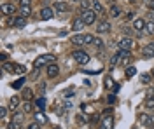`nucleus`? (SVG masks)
<instances>
[{
  "label": "nucleus",
  "instance_id": "f257e3e1",
  "mask_svg": "<svg viewBox=\"0 0 154 129\" xmlns=\"http://www.w3.org/2000/svg\"><path fill=\"white\" fill-rule=\"evenodd\" d=\"M56 61V56H53V54H44V56H38L37 60L33 61V68H40V66H48L51 63H54Z\"/></svg>",
  "mask_w": 154,
  "mask_h": 129
},
{
  "label": "nucleus",
  "instance_id": "f03ea898",
  "mask_svg": "<svg viewBox=\"0 0 154 129\" xmlns=\"http://www.w3.org/2000/svg\"><path fill=\"white\" fill-rule=\"evenodd\" d=\"M72 56H74V60H75L77 65H88V61H89V54H88L86 51H82V49L74 51Z\"/></svg>",
  "mask_w": 154,
  "mask_h": 129
},
{
  "label": "nucleus",
  "instance_id": "7ed1b4c3",
  "mask_svg": "<svg viewBox=\"0 0 154 129\" xmlns=\"http://www.w3.org/2000/svg\"><path fill=\"white\" fill-rule=\"evenodd\" d=\"M81 18H82V21H84L86 25H93L96 21V12L93 9H84L81 12Z\"/></svg>",
  "mask_w": 154,
  "mask_h": 129
},
{
  "label": "nucleus",
  "instance_id": "20e7f679",
  "mask_svg": "<svg viewBox=\"0 0 154 129\" xmlns=\"http://www.w3.org/2000/svg\"><path fill=\"white\" fill-rule=\"evenodd\" d=\"M138 122H140L144 128H152L154 126V115H151V113H140V115H138Z\"/></svg>",
  "mask_w": 154,
  "mask_h": 129
},
{
  "label": "nucleus",
  "instance_id": "39448f33",
  "mask_svg": "<svg viewBox=\"0 0 154 129\" xmlns=\"http://www.w3.org/2000/svg\"><path fill=\"white\" fill-rule=\"evenodd\" d=\"M0 10H2L4 16H12V14H16V7H14L12 4H9V2H4L2 7H0Z\"/></svg>",
  "mask_w": 154,
  "mask_h": 129
},
{
  "label": "nucleus",
  "instance_id": "423d86ee",
  "mask_svg": "<svg viewBox=\"0 0 154 129\" xmlns=\"http://www.w3.org/2000/svg\"><path fill=\"white\" fill-rule=\"evenodd\" d=\"M11 26H14V28H25L26 26V18H23V16L11 18Z\"/></svg>",
  "mask_w": 154,
  "mask_h": 129
},
{
  "label": "nucleus",
  "instance_id": "0eeeda50",
  "mask_svg": "<svg viewBox=\"0 0 154 129\" xmlns=\"http://www.w3.org/2000/svg\"><path fill=\"white\" fill-rule=\"evenodd\" d=\"M46 73H48L49 79H54V77H58V75H60V66H58L56 63H51V65H48Z\"/></svg>",
  "mask_w": 154,
  "mask_h": 129
},
{
  "label": "nucleus",
  "instance_id": "6e6552de",
  "mask_svg": "<svg viewBox=\"0 0 154 129\" xmlns=\"http://www.w3.org/2000/svg\"><path fill=\"white\" fill-rule=\"evenodd\" d=\"M117 45H119V49L131 51V47H133V40L130 39V37H125V39H121L119 42H117Z\"/></svg>",
  "mask_w": 154,
  "mask_h": 129
},
{
  "label": "nucleus",
  "instance_id": "1a4fd4ad",
  "mask_svg": "<svg viewBox=\"0 0 154 129\" xmlns=\"http://www.w3.org/2000/svg\"><path fill=\"white\" fill-rule=\"evenodd\" d=\"M112 128H114V119H112V115L102 117V122H100V129H112Z\"/></svg>",
  "mask_w": 154,
  "mask_h": 129
},
{
  "label": "nucleus",
  "instance_id": "9d476101",
  "mask_svg": "<svg viewBox=\"0 0 154 129\" xmlns=\"http://www.w3.org/2000/svg\"><path fill=\"white\" fill-rule=\"evenodd\" d=\"M53 16H54V9H53V7H44V9H40V19L42 21L51 19Z\"/></svg>",
  "mask_w": 154,
  "mask_h": 129
},
{
  "label": "nucleus",
  "instance_id": "9b49d317",
  "mask_svg": "<svg viewBox=\"0 0 154 129\" xmlns=\"http://www.w3.org/2000/svg\"><path fill=\"white\" fill-rule=\"evenodd\" d=\"M110 23L109 21H100L98 25H96V33H109L110 31Z\"/></svg>",
  "mask_w": 154,
  "mask_h": 129
},
{
  "label": "nucleus",
  "instance_id": "f8f14e48",
  "mask_svg": "<svg viewBox=\"0 0 154 129\" xmlns=\"http://www.w3.org/2000/svg\"><path fill=\"white\" fill-rule=\"evenodd\" d=\"M145 25H147V23H145L144 19H140V18H138V19H135L133 21V30H135V33H138V35H140L142 31H145Z\"/></svg>",
  "mask_w": 154,
  "mask_h": 129
},
{
  "label": "nucleus",
  "instance_id": "ddd939ff",
  "mask_svg": "<svg viewBox=\"0 0 154 129\" xmlns=\"http://www.w3.org/2000/svg\"><path fill=\"white\" fill-rule=\"evenodd\" d=\"M91 9L95 10L98 16H105V9H103V5H102L98 0H93V2H91Z\"/></svg>",
  "mask_w": 154,
  "mask_h": 129
},
{
  "label": "nucleus",
  "instance_id": "4468645a",
  "mask_svg": "<svg viewBox=\"0 0 154 129\" xmlns=\"http://www.w3.org/2000/svg\"><path fill=\"white\" fill-rule=\"evenodd\" d=\"M86 26V23L82 21V18H75L72 21V30L74 31H82V28Z\"/></svg>",
  "mask_w": 154,
  "mask_h": 129
},
{
  "label": "nucleus",
  "instance_id": "2eb2a0df",
  "mask_svg": "<svg viewBox=\"0 0 154 129\" xmlns=\"http://www.w3.org/2000/svg\"><path fill=\"white\" fill-rule=\"evenodd\" d=\"M54 10H58V12H67L68 10V4L65 2V0H58V2H54V7H53Z\"/></svg>",
  "mask_w": 154,
  "mask_h": 129
},
{
  "label": "nucleus",
  "instance_id": "dca6fc26",
  "mask_svg": "<svg viewBox=\"0 0 154 129\" xmlns=\"http://www.w3.org/2000/svg\"><path fill=\"white\" fill-rule=\"evenodd\" d=\"M109 14H110V18H119V16L123 14L121 5H116V4H112V7H110V10H109Z\"/></svg>",
  "mask_w": 154,
  "mask_h": 129
},
{
  "label": "nucleus",
  "instance_id": "f3484780",
  "mask_svg": "<svg viewBox=\"0 0 154 129\" xmlns=\"http://www.w3.org/2000/svg\"><path fill=\"white\" fill-rule=\"evenodd\" d=\"M144 56L145 58H152L154 56V42H149L144 47Z\"/></svg>",
  "mask_w": 154,
  "mask_h": 129
},
{
  "label": "nucleus",
  "instance_id": "a211bd4d",
  "mask_svg": "<svg viewBox=\"0 0 154 129\" xmlns=\"http://www.w3.org/2000/svg\"><path fill=\"white\" fill-rule=\"evenodd\" d=\"M70 42H72L74 45H84V35H82V33H77V35H74V37L70 39Z\"/></svg>",
  "mask_w": 154,
  "mask_h": 129
},
{
  "label": "nucleus",
  "instance_id": "6ab92c4d",
  "mask_svg": "<svg viewBox=\"0 0 154 129\" xmlns=\"http://www.w3.org/2000/svg\"><path fill=\"white\" fill-rule=\"evenodd\" d=\"M18 107H19V96H12V98L9 99V110L14 112Z\"/></svg>",
  "mask_w": 154,
  "mask_h": 129
},
{
  "label": "nucleus",
  "instance_id": "aec40b11",
  "mask_svg": "<svg viewBox=\"0 0 154 129\" xmlns=\"http://www.w3.org/2000/svg\"><path fill=\"white\" fill-rule=\"evenodd\" d=\"M144 107H145L147 110H154V96H145Z\"/></svg>",
  "mask_w": 154,
  "mask_h": 129
},
{
  "label": "nucleus",
  "instance_id": "412c9836",
  "mask_svg": "<svg viewBox=\"0 0 154 129\" xmlns=\"http://www.w3.org/2000/svg\"><path fill=\"white\" fill-rule=\"evenodd\" d=\"M21 98L25 99V101H32V98H33V91L30 89V87H25L23 89V96Z\"/></svg>",
  "mask_w": 154,
  "mask_h": 129
},
{
  "label": "nucleus",
  "instance_id": "4be33fe9",
  "mask_svg": "<svg viewBox=\"0 0 154 129\" xmlns=\"http://www.w3.org/2000/svg\"><path fill=\"white\" fill-rule=\"evenodd\" d=\"M30 14H32V7H30V5H23V7H19V16L28 18Z\"/></svg>",
  "mask_w": 154,
  "mask_h": 129
},
{
  "label": "nucleus",
  "instance_id": "5701e85b",
  "mask_svg": "<svg viewBox=\"0 0 154 129\" xmlns=\"http://www.w3.org/2000/svg\"><path fill=\"white\" fill-rule=\"evenodd\" d=\"M25 115H26L25 112H16V113H12V122H19V124H21L23 119H25Z\"/></svg>",
  "mask_w": 154,
  "mask_h": 129
},
{
  "label": "nucleus",
  "instance_id": "b1692460",
  "mask_svg": "<svg viewBox=\"0 0 154 129\" xmlns=\"http://www.w3.org/2000/svg\"><path fill=\"white\" fill-rule=\"evenodd\" d=\"M121 63V56H119V52H116L114 56L110 58V68H114V66H117Z\"/></svg>",
  "mask_w": 154,
  "mask_h": 129
},
{
  "label": "nucleus",
  "instance_id": "393cba45",
  "mask_svg": "<svg viewBox=\"0 0 154 129\" xmlns=\"http://www.w3.org/2000/svg\"><path fill=\"white\" fill-rule=\"evenodd\" d=\"M91 44H95V35L84 33V45H91Z\"/></svg>",
  "mask_w": 154,
  "mask_h": 129
},
{
  "label": "nucleus",
  "instance_id": "a878e982",
  "mask_svg": "<svg viewBox=\"0 0 154 129\" xmlns=\"http://www.w3.org/2000/svg\"><path fill=\"white\" fill-rule=\"evenodd\" d=\"M35 120H37V122H40V124H46V122H48V117H46V115L42 113V110H40V112H37V113H35Z\"/></svg>",
  "mask_w": 154,
  "mask_h": 129
},
{
  "label": "nucleus",
  "instance_id": "bb28decb",
  "mask_svg": "<svg viewBox=\"0 0 154 129\" xmlns=\"http://www.w3.org/2000/svg\"><path fill=\"white\" fill-rule=\"evenodd\" d=\"M23 84H25V77H21V79L14 80L11 86H12V89H21V87H23Z\"/></svg>",
  "mask_w": 154,
  "mask_h": 129
},
{
  "label": "nucleus",
  "instance_id": "cd10ccee",
  "mask_svg": "<svg viewBox=\"0 0 154 129\" xmlns=\"http://www.w3.org/2000/svg\"><path fill=\"white\" fill-rule=\"evenodd\" d=\"M137 75V68L135 66H126V79H131Z\"/></svg>",
  "mask_w": 154,
  "mask_h": 129
},
{
  "label": "nucleus",
  "instance_id": "c85d7f7f",
  "mask_svg": "<svg viewBox=\"0 0 154 129\" xmlns=\"http://www.w3.org/2000/svg\"><path fill=\"white\" fill-rule=\"evenodd\" d=\"M35 105H37L38 108L44 112V108H46V98L44 96H40V98H37V101H35Z\"/></svg>",
  "mask_w": 154,
  "mask_h": 129
},
{
  "label": "nucleus",
  "instance_id": "c756f323",
  "mask_svg": "<svg viewBox=\"0 0 154 129\" xmlns=\"http://www.w3.org/2000/svg\"><path fill=\"white\" fill-rule=\"evenodd\" d=\"M26 72V68L23 66V65H18V63H14V73H19V75H23Z\"/></svg>",
  "mask_w": 154,
  "mask_h": 129
},
{
  "label": "nucleus",
  "instance_id": "7c9ffc66",
  "mask_svg": "<svg viewBox=\"0 0 154 129\" xmlns=\"http://www.w3.org/2000/svg\"><path fill=\"white\" fill-rule=\"evenodd\" d=\"M151 79H152V75H147V73H142V75L138 77V80H140L142 84H149V82H151Z\"/></svg>",
  "mask_w": 154,
  "mask_h": 129
},
{
  "label": "nucleus",
  "instance_id": "2f4dec72",
  "mask_svg": "<svg viewBox=\"0 0 154 129\" xmlns=\"http://www.w3.org/2000/svg\"><path fill=\"white\" fill-rule=\"evenodd\" d=\"M33 110V105H32V101H25V105H23V112L25 113H30Z\"/></svg>",
  "mask_w": 154,
  "mask_h": 129
},
{
  "label": "nucleus",
  "instance_id": "473e14b6",
  "mask_svg": "<svg viewBox=\"0 0 154 129\" xmlns=\"http://www.w3.org/2000/svg\"><path fill=\"white\" fill-rule=\"evenodd\" d=\"M103 84H105V87H109V89H110V87H114V80H112V77H109V75H107Z\"/></svg>",
  "mask_w": 154,
  "mask_h": 129
},
{
  "label": "nucleus",
  "instance_id": "72a5a7b5",
  "mask_svg": "<svg viewBox=\"0 0 154 129\" xmlns=\"http://www.w3.org/2000/svg\"><path fill=\"white\" fill-rule=\"evenodd\" d=\"M145 33H149V35L154 33V23H147L145 25Z\"/></svg>",
  "mask_w": 154,
  "mask_h": 129
},
{
  "label": "nucleus",
  "instance_id": "f704fd0d",
  "mask_svg": "<svg viewBox=\"0 0 154 129\" xmlns=\"http://www.w3.org/2000/svg\"><path fill=\"white\" fill-rule=\"evenodd\" d=\"M105 101L109 103V105H114L116 103V94H109V96L105 98Z\"/></svg>",
  "mask_w": 154,
  "mask_h": 129
},
{
  "label": "nucleus",
  "instance_id": "c9c22d12",
  "mask_svg": "<svg viewBox=\"0 0 154 129\" xmlns=\"http://www.w3.org/2000/svg\"><path fill=\"white\" fill-rule=\"evenodd\" d=\"M7 112H9V107H2V108H0V117H2V119H5Z\"/></svg>",
  "mask_w": 154,
  "mask_h": 129
},
{
  "label": "nucleus",
  "instance_id": "e433bc0d",
  "mask_svg": "<svg viewBox=\"0 0 154 129\" xmlns=\"http://www.w3.org/2000/svg\"><path fill=\"white\" fill-rule=\"evenodd\" d=\"M77 122H79V124H81V122H88V120H89V119H88V117H86V115H82V113H81V115H77Z\"/></svg>",
  "mask_w": 154,
  "mask_h": 129
},
{
  "label": "nucleus",
  "instance_id": "4c0bfd02",
  "mask_svg": "<svg viewBox=\"0 0 154 129\" xmlns=\"http://www.w3.org/2000/svg\"><path fill=\"white\" fill-rule=\"evenodd\" d=\"M95 45H96V49H103V40L95 39Z\"/></svg>",
  "mask_w": 154,
  "mask_h": 129
},
{
  "label": "nucleus",
  "instance_id": "58836bf2",
  "mask_svg": "<svg viewBox=\"0 0 154 129\" xmlns=\"http://www.w3.org/2000/svg\"><path fill=\"white\" fill-rule=\"evenodd\" d=\"M9 129H21V124H19V122H12V120H11Z\"/></svg>",
  "mask_w": 154,
  "mask_h": 129
},
{
  "label": "nucleus",
  "instance_id": "ea45409f",
  "mask_svg": "<svg viewBox=\"0 0 154 129\" xmlns=\"http://www.w3.org/2000/svg\"><path fill=\"white\" fill-rule=\"evenodd\" d=\"M26 129H40V126H38V122L35 120V122H32V124H28V126H26Z\"/></svg>",
  "mask_w": 154,
  "mask_h": 129
},
{
  "label": "nucleus",
  "instance_id": "a19ab883",
  "mask_svg": "<svg viewBox=\"0 0 154 129\" xmlns=\"http://www.w3.org/2000/svg\"><path fill=\"white\" fill-rule=\"evenodd\" d=\"M107 115H112V108H105L102 112V117H107Z\"/></svg>",
  "mask_w": 154,
  "mask_h": 129
},
{
  "label": "nucleus",
  "instance_id": "79ce46f5",
  "mask_svg": "<svg viewBox=\"0 0 154 129\" xmlns=\"http://www.w3.org/2000/svg\"><path fill=\"white\" fill-rule=\"evenodd\" d=\"M125 18H126V19H133V18H135V12H133V10L126 12V16H125Z\"/></svg>",
  "mask_w": 154,
  "mask_h": 129
},
{
  "label": "nucleus",
  "instance_id": "37998d69",
  "mask_svg": "<svg viewBox=\"0 0 154 129\" xmlns=\"http://www.w3.org/2000/svg\"><path fill=\"white\" fill-rule=\"evenodd\" d=\"M30 2H32V0H19V7H23V5H30Z\"/></svg>",
  "mask_w": 154,
  "mask_h": 129
},
{
  "label": "nucleus",
  "instance_id": "c03bdc74",
  "mask_svg": "<svg viewBox=\"0 0 154 129\" xmlns=\"http://www.w3.org/2000/svg\"><path fill=\"white\" fill-rule=\"evenodd\" d=\"M145 96H154V89H149L145 92Z\"/></svg>",
  "mask_w": 154,
  "mask_h": 129
},
{
  "label": "nucleus",
  "instance_id": "a18cd8bd",
  "mask_svg": "<svg viewBox=\"0 0 154 129\" xmlns=\"http://www.w3.org/2000/svg\"><path fill=\"white\" fill-rule=\"evenodd\" d=\"M151 9H152V12H154V2H151Z\"/></svg>",
  "mask_w": 154,
  "mask_h": 129
},
{
  "label": "nucleus",
  "instance_id": "49530a36",
  "mask_svg": "<svg viewBox=\"0 0 154 129\" xmlns=\"http://www.w3.org/2000/svg\"><path fill=\"white\" fill-rule=\"evenodd\" d=\"M151 75H152V79H154V68H152V72H151Z\"/></svg>",
  "mask_w": 154,
  "mask_h": 129
},
{
  "label": "nucleus",
  "instance_id": "de8ad7c7",
  "mask_svg": "<svg viewBox=\"0 0 154 129\" xmlns=\"http://www.w3.org/2000/svg\"><path fill=\"white\" fill-rule=\"evenodd\" d=\"M74 2H84V0H74Z\"/></svg>",
  "mask_w": 154,
  "mask_h": 129
},
{
  "label": "nucleus",
  "instance_id": "09e8293b",
  "mask_svg": "<svg viewBox=\"0 0 154 129\" xmlns=\"http://www.w3.org/2000/svg\"><path fill=\"white\" fill-rule=\"evenodd\" d=\"M149 2H154V0H149Z\"/></svg>",
  "mask_w": 154,
  "mask_h": 129
},
{
  "label": "nucleus",
  "instance_id": "8fccbe9b",
  "mask_svg": "<svg viewBox=\"0 0 154 129\" xmlns=\"http://www.w3.org/2000/svg\"><path fill=\"white\" fill-rule=\"evenodd\" d=\"M54 129H60V128H54Z\"/></svg>",
  "mask_w": 154,
  "mask_h": 129
}]
</instances>
